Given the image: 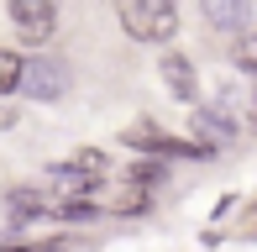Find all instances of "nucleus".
<instances>
[{
  "mask_svg": "<svg viewBox=\"0 0 257 252\" xmlns=\"http://www.w3.org/2000/svg\"><path fill=\"white\" fill-rule=\"evenodd\" d=\"M6 126H16V110H11V105H0V132H6Z\"/></svg>",
  "mask_w": 257,
  "mask_h": 252,
  "instance_id": "2eb2a0df",
  "label": "nucleus"
},
{
  "mask_svg": "<svg viewBox=\"0 0 257 252\" xmlns=\"http://www.w3.org/2000/svg\"><path fill=\"white\" fill-rule=\"evenodd\" d=\"M6 210H11V221H32V215H53V210H48V200H42L37 189H11V194H6Z\"/></svg>",
  "mask_w": 257,
  "mask_h": 252,
  "instance_id": "6e6552de",
  "label": "nucleus"
},
{
  "mask_svg": "<svg viewBox=\"0 0 257 252\" xmlns=\"http://www.w3.org/2000/svg\"><path fill=\"white\" fill-rule=\"evenodd\" d=\"M121 142H126V147H142V153H184V158L205 153V147H189V142H173V137H163L153 121H137V126H126V132H121Z\"/></svg>",
  "mask_w": 257,
  "mask_h": 252,
  "instance_id": "20e7f679",
  "label": "nucleus"
},
{
  "mask_svg": "<svg viewBox=\"0 0 257 252\" xmlns=\"http://www.w3.org/2000/svg\"><path fill=\"white\" fill-rule=\"evenodd\" d=\"M121 27L132 32L137 42H168L173 27H179V11H173V0H126L121 6Z\"/></svg>",
  "mask_w": 257,
  "mask_h": 252,
  "instance_id": "f257e3e1",
  "label": "nucleus"
},
{
  "mask_svg": "<svg viewBox=\"0 0 257 252\" xmlns=\"http://www.w3.org/2000/svg\"><path fill=\"white\" fill-rule=\"evenodd\" d=\"M231 58H236L241 68H257V32H241L236 48H231Z\"/></svg>",
  "mask_w": 257,
  "mask_h": 252,
  "instance_id": "9b49d317",
  "label": "nucleus"
},
{
  "mask_svg": "<svg viewBox=\"0 0 257 252\" xmlns=\"http://www.w3.org/2000/svg\"><path fill=\"white\" fill-rule=\"evenodd\" d=\"M163 84L173 89L179 100H194L200 95V79H194V63L184 53H163Z\"/></svg>",
  "mask_w": 257,
  "mask_h": 252,
  "instance_id": "39448f33",
  "label": "nucleus"
},
{
  "mask_svg": "<svg viewBox=\"0 0 257 252\" xmlns=\"http://www.w3.org/2000/svg\"><path fill=\"white\" fill-rule=\"evenodd\" d=\"M194 137H200V147H220L236 137V126H231L220 110H194Z\"/></svg>",
  "mask_w": 257,
  "mask_h": 252,
  "instance_id": "0eeeda50",
  "label": "nucleus"
},
{
  "mask_svg": "<svg viewBox=\"0 0 257 252\" xmlns=\"http://www.w3.org/2000/svg\"><path fill=\"white\" fill-rule=\"evenodd\" d=\"M21 89H27L32 100H58V95L68 89V63H63V58H48V53H37V58L27 63Z\"/></svg>",
  "mask_w": 257,
  "mask_h": 252,
  "instance_id": "f03ea898",
  "label": "nucleus"
},
{
  "mask_svg": "<svg viewBox=\"0 0 257 252\" xmlns=\"http://www.w3.org/2000/svg\"><path fill=\"white\" fill-rule=\"evenodd\" d=\"M11 21H16L21 42H48L53 37V6L48 0H11Z\"/></svg>",
  "mask_w": 257,
  "mask_h": 252,
  "instance_id": "7ed1b4c3",
  "label": "nucleus"
},
{
  "mask_svg": "<svg viewBox=\"0 0 257 252\" xmlns=\"http://www.w3.org/2000/svg\"><path fill=\"white\" fill-rule=\"evenodd\" d=\"M74 168H84V174H95V179H100V168H105V158L95 153V147H84V153L74 158Z\"/></svg>",
  "mask_w": 257,
  "mask_h": 252,
  "instance_id": "ddd939ff",
  "label": "nucleus"
},
{
  "mask_svg": "<svg viewBox=\"0 0 257 252\" xmlns=\"http://www.w3.org/2000/svg\"><path fill=\"white\" fill-rule=\"evenodd\" d=\"M21 79H27V63H21L16 53H11V48H0V95L21 89Z\"/></svg>",
  "mask_w": 257,
  "mask_h": 252,
  "instance_id": "1a4fd4ad",
  "label": "nucleus"
},
{
  "mask_svg": "<svg viewBox=\"0 0 257 252\" xmlns=\"http://www.w3.org/2000/svg\"><path fill=\"white\" fill-rule=\"evenodd\" d=\"M205 21H215V27H236V21H247V6H231V0H210V6H205Z\"/></svg>",
  "mask_w": 257,
  "mask_h": 252,
  "instance_id": "9d476101",
  "label": "nucleus"
},
{
  "mask_svg": "<svg viewBox=\"0 0 257 252\" xmlns=\"http://www.w3.org/2000/svg\"><path fill=\"white\" fill-rule=\"evenodd\" d=\"M0 252H68L63 242H21V247H0Z\"/></svg>",
  "mask_w": 257,
  "mask_h": 252,
  "instance_id": "4468645a",
  "label": "nucleus"
},
{
  "mask_svg": "<svg viewBox=\"0 0 257 252\" xmlns=\"http://www.w3.org/2000/svg\"><path fill=\"white\" fill-rule=\"evenodd\" d=\"M89 184H95V174H84V168H74V163H63V168H53V174H48V189L63 194V205H74Z\"/></svg>",
  "mask_w": 257,
  "mask_h": 252,
  "instance_id": "423d86ee",
  "label": "nucleus"
},
{
  "mask_svg": "<svg viewBox=\"0 0 257 252\" xmlns=\"http://www.w3.org/2000/svg\"><path fill=\"white\" fill-rule=\"evenodd\" d=\"M53 215H63V221H95L100 210H95V205H84V200H74V205H58Z\"/></svg>",
  "mask_w": 257,
  "mask_h": 252,
  "instance_id": "f8f14e48",
  "label": "nucleus"
}]
</instances>
